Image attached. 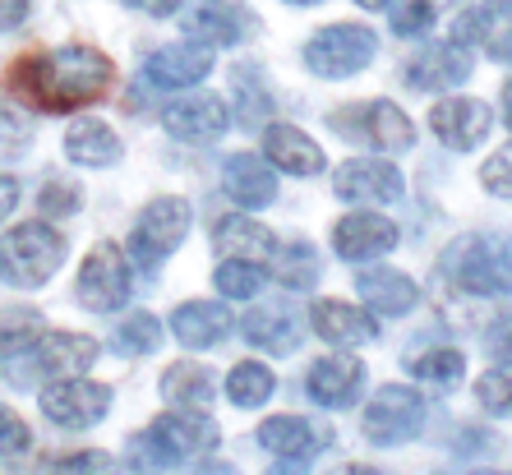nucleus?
Returning <instances> with one entry per match:
<instances>
[{
	"label": "nucleus",
	"instance_id": "nucleus-1",
	"mask_svg": "<svg viewBox=\"0 0 512 475\" xmlns=\"http://www.w3.org/2000/svg\"><path fill=\"white\" fill-rule=\"evenodd\" d=\"M116 84V65L93 47H60L51 56H24L10 70V88L28 97L37 111H74L107 97Z\"/></svg>",
	"mask_w": 512,
	"mask_h": 475
},
{
	"label": "nucleus",
	"instance_id": "nucleus-2",
	"mask_svg": "<svg viewBox=\"0 0 512 475\" xmlns=\"http://www.w3.org/2000/svg\"><path fill=\"white\" fill-rule=\"evenodd\" d=\"M217 448V425L203 411H167L153 425L134 434L125 448V462L139 475H167L171 466H180L185 457Z\"/></svg>",
	"mask_w": 512,
	"mask_h": 475
},
{
	"label": "nucleus",
	"instance_id": "nucleus-3",
	"mask_svg": "<svg viewBox=\"0 0 512 475\" xmlns=\"http://www.w3.org/2000/svg\"><path fill=\"white\" fill-rule=\"evenodd\" d=\"M466 296H512V240L462 236L439 263Z\"/></svg>",
	"mask_w": 512,
	"mask_h": 475
},
{
	"label": "nucleus",
	"instance_id": "nucleus-4",
	"mask_svg": "<svg viewBox=\"0 0 512 475\" xmlns=\"http://www.w3.org/2000/svg\"><path fill=\"white\" fill-rule=\"evenodd\" d=\"M65 263V236L47 222H19L0 236V277L10 286H42Z\"/></svg>",
	"mask_w": 512,
	"mask_h": 475
},
{
	"label": "nucleus",
	"instance_id": "nucleus-5",
	"mask_svg": "<svg viewBox=\"0 0 512 475\" xmlns=\"http://www.w3.org/2000/svg\"><path fill=\"white\" fill-rule=\"evenodd\" d=\"M97 360V342L84 333H37L33 346H24L19 356H10V383L33 388L42 379H74Z\"/></svg>",
	"mask_w": 512,
	"mask_h": 475
},
{
	"label": "nucleus",
	"instance_id": "nucleus-6",
	"mask_svg": "<svg viewBox=\"0 0 512 475\" xmlns=\"http://www.w3.org/2000/svg\"><path fill=\"white\" fill-rule=\"evenodd\" d=\"M328 125H333V134H342V139L365 143V148H379V153H402V148L416 143V125H411V116H406L397 102H383V97L328 111Z\"/></svg>",
	"mask_w": 512,
	"mask_h": 475
},
{
	"label": "nucleus",
	"instance_id": "nucleus-7",
	"mask_svg": "<svg viewBox=\"0 0 512 475\" xmlns=\"http://www.w3.org/2000/svg\"><path fill=\"white\" fill-rule=\"evenodd\" d=\"M374 51H379V42H374V33L365 24H333L319 28L305 42V65L319 79H351V74L370 65Z\"/></svg>",
	"mask_w": 512,
	"mask_h": 475
},
{
	"label": "nucleus",
	"instance_id": "nucleus-8",
	"mask_svg": "<svg viewBox=\"0 0 512 475\" xmlns=\"http://www.w3.org/2000/svg\"><path fill=\"white\" fill-rule=\"evenodd\" d=\"M365 439L379 443V448H397V443H411L425 429V397L416 388H402V383H388L370 397L365 406Z\"/></svg>",
	"mask_w": 512,
	"mask_h": 475
},
{
	"label": "nucleus",
	"instance_id": "nucleus-9",
	"mask_svg": "<svg viewBox=\"0 0 512 475\" xmlns=\"http://www.w3.org/2000/svg\"><path fill=\"white\" fill-rule=\"evenodd\" d=\"M185 231H190V203L176 199V194L153 199L148 208H143L139 226H134V236H130L134 263H139V268H157L167 254H176V245L185 240Z\"/></svg>",
	"mask_w": 512,
	"mask_h": 475
},
{
	"label": "nucleus",
	"instance_id": "nucleus-10",
	"mask_svg": "<svg viewBox=\"0 0 512 475\" xmlns=\"http://www.w3.org/2000/svg\"><path fill=\"white\" fill-rule=\"evenodd\" d=\"M134 282H130V259L120 245H93L79 268V300L93 314H116L130 300Z\"/></svg>",
	"mask_w": 512,
	"mask_h": 475
},
{
	"label": "nucleus",
	"instance_id": "nucleus-11",
	"mask_svg": "<svg viewBox=\"0 0 512 475\" xmlns=\"http://www.w3.org/2000/svg\"><path fill=\"white\" fill-rule=\"evenodd\" d=\"M333 194L342 203H356V208H388L406 194V180L383 157H351L333 171Z\"/></svg>",
	"mask_w": 512,
	"mask_h": 475
},
{
	"label": "nucleus",
	"instance_id": "nucleus-12",
	"mask_svg": "<svg viewBox=\"0 0 512 475\" xmlns=\"http://www.w3.org/2000/svg\"><path fill=\"white\" fill-rule=\"evenodd\" d=\"M111 411V388L107 383H88L84 374L74 379H51L42 392V416L60 429H88Z\"/></svg>",
	"mask_w": 512,
	"mask_h": 475
},
{
	"label": "nucleus",
	"instance_id": "nucleus-13",
	"mask_svg": "<svg viewBox=\"0 0 512 475\" xmlns=\"http://www.w3.org/2000/svg\"><path fill=\"white\" fill-rule=\"evenodd\" d=\"M453 42L480 47L489 60H512V0H480L457 14Z\"/></svg>",
	"mask_w": 512,
	"mask_h": 475
},
{
	"label": "nucleus",
	"instance_id": "nucleus-14",
	"mask_svg": "<svg viewBox=\"0 0 512 475\" xmlns=\"http://www.w3.org/2000/svg\"><path fill=\"white\" fill-rule=\"evenodd\" d=\"M471 70H476V60H471V47H462V42H434V47H425L420 56L406 60V88H416V93H443V88H457L471 79Z\"/></svg>",
	"mask_w": 512,
	"mask_h": 475
},
{
	"label": "nucleus",
	"instance_id": "nucleus-15",
	"mask_svg": "<svg viewBox=\"0 0 512 475\" xmlns=\"http://www.w3.org/2000/svg\"><path fill=\"white\" fill-rule=\"evenodd\" d=\"M180 28L199 47H236L240 37L254 28V19L236 0H194L185 19H180Z\"/></svg>",
	"mask_w": 512,
	"mask_h": 475
},
{
	"label": "nucleus",
	"instance_id": "nucleus-16",
	"mask_svg": "<svg viewBox=\"0 0 512 475\" xmlns=\"http://www.w3.org/2000/svg\"><path fill=\"white\" fill-rule=\"evenodd\" d=\"M489 125H494V111H489L485 102H476V97H443L439 107L429 111V130L439 134V143L453 148V153L480 148Z\"/></svg>",
	"mask_w": 512,
	"mask_h": 475
},
{
	"label": "nucleus",
	"instance_id": "nucleus-17",
	"mask_svg": "<svg viewBox=\"0 0 512 475\" xmlns=\"http://www.w3.org/2000/svg\"><path fill=\"white\" fill-rule=\"evenodd\" d=\"M397 250V226L379 213H346L333 226V254L346 263H370Z\"/></svg>",
	"mask_w": 512,
	"mask_h": 475
},
{
	"label": "nucleus",
	"instance_id": "nucleus-18",
	"mask_svg": "<svg viewBox=\"0 0 512 475\" xmlns=\"http://www.w3.org/2000/svg\"><path fill=\"white\" fill-rule=\"evenodd\" d=\"M162 125H167V134L180 143H208L231 125V111L217 93H194V97L171 102V107L162 111Z\"/></svg>",
	"mask_w": 512,
	"mask_h": 475
},
{
	"label": "nucleus",
	"instance_id": "nucleus-19",
	"mask_svg": "<svg viewBox=\"0 0 512 475\" xmlns=\"http://www.w3.org/2000/svg\"><path fill=\"white\" fill-rule=\"evenodd\" d=\"M305 388L323 411H346V406H356L360 388H365V365L356 356H323L314 360Z\"/></svg>",
	"mask_w": 512,
	"mask_h": 475
},
{
	"label": "nucleus",
	"instance_id": "nucleus-20",
	"mask_svg": "<svg viewBox=\"0 0 512 475\" xmlns=\"http://www.w3.org/2000/svg\"><path fill=\"white\" fill-rule=\"evenodd\" d=\"M208 70H213V56L199 42H176L143 60V79L157 88H194L199 79H208Z\"/></svg>",
	"mask_w": 512,
	"mask_h": 475
},
{
	"label": "nucleus",
	"instance_id": "nucleus-21",
	"mask_svg": "<svg viewBox=\"0 0 512 475\" xmlns=\"http://www.w3.org/2000/svg\"><path fill=\"white\" fill-rule=\"evenodd\" d=\"M259 448L273 457H291V462H310L328 448V429L305 416H273L259 425Z\"/></svg>",
	"mask_w": 512,
	"mask_h": 475
},
{
	"label": "nucleus",
	"instance_id": "nucleus-22",
	"mask_svg": "<svg viewBox=\"0 0 512 475\" xmlns=\"http://www.w3.org/2000/svg\"><path fill=\"white\" fill-rule=\"evenodd\" d=\"M310 328L328 346H365L379 337V323L370 319V309H356L346 300H314Z\"/></svg>",
	"mask_w": 512,
	"mask_h": 475
},
{
	"label": "nucleus",
	"instance_id": "nucleus-23",
	"mask_svg": "<svg viewBox=\"0 0 512 475\" xmlns=\"http://www.w3.org/2000/svg\"><path fill=\"white\" fill-rule=\"evenodd\" d=\"M263 153H268V162H273L277 171H286V176H319L323 171V148L305 130H296V125H268Z\"/></svg>",
	"mask_w": 512,
	"mask_h": 475
},
{
	"label": "nucleus",
	"instance_id": "nucleus-24",
	"mask_svg": "<svg viewBox=\"0 0 512 475\" xmlns=\"http://www.w3.org/2000/svg\"><path fill=\"white\" fill-rule=\"evenodd\" d=\"M227 328H231V314L217 300H185L171 314V333H176V342L185 351H208V346H217L227 337Z\"/></svg>",
	"mask_w": 512,
	"mask_h": 475
},
{
	"label": "nucleus",
	"instance_id": "nucleus-25",
	"mask_svg": "<svg viewBox=\"0 0 512 475\" xmlns=\"http://www.w3.org/2000/svg\"><path fill=\"white\" fill-rule=\"evenodd\" d=\"M222 185H227V194L240 208H263V203L277 199V171L259 153H231L227 171H222Z\"/></svg>",
	"mask_w": 512,
	"mask_h": 475
},
{
	"label": "nucleus",
	"instance_id": "nucleus-26",
	"mask_svg": "<svg viewBox=\"0 0 512 475\" xmlns=\"http://www.w3.org/2000/svg\"><path fill=\"white\" fill-rule=\"evenodd\" d=\"M356 291L370 305V314H383V319H397V314H406L420 300L416 282L406 273H393V268H365L356 277Z\"/></svg>",
	"mask_w": 512,
	"mask_h": 475
},
{
	"label": "nucleus",
	"instance_id": "nucleus-27",
	"mask_svg": "<svg viewBox=\"0 0 512 475\" xmlns=\"http://www.w3.org/2000/svg\"><path fill=\"white\" fill-rule=\"evenodd\" d=\"M213 245H217V254H222V259H254V263H263V259H273V254H277V236L259 222V217H245V213L227 217V222H217Z\"/></svg>",
	"mask_w": 512,
	"mask_h": 475
},
{
	"label": "nucleus",
	"instance_id": "nucleus-28",
	"mask_svg": "<svg viewBox=\"0 0 512 475\" xmlns=\"http://www.w3.org/2000/svg\"><path fill=\"white\" fill-rule=\"evenodd\" d=\"M240 333H245V342L259 346V351H268V356H291L300 346V323L286 314V309L277 305H259L250 309L245 319H240Z\"/></svg>",
	"mask_w": 512,
	"mask_h": 475
},
{
	"label": "nucleus",
	"instance_id": "nucleus-29",
	"mask_svg": "<svg viewBox=\"0 0 512 475\" xmlns=\"http://www.w3.org/2000/svg\"><path fill=\"white\" fill-rule=\"evenodd\" d=\"M162 397L171 402V411H208L217 397V379L194 360H180L162 374Z\"/></svg>",
	"mask_w": 512,
	"mask_h": 475
},
{
	"label": "nucleus",
	"instance_id": "nucleus-30",
	"mask_svg": "<svg viewBox=\"0 0 512 475\" xmlns=\"http://www.w3.org/2000/svg\"><path fill=\"white\" fill-rule=\"evenodd\" d=\"M120 153L125 148L102 120H74L70 134H65V157L79 162V167H116Z\"/></svg>",
	"mask_w": 512,
	"mask_h": 475
},
{
	"label": "nucleus",
	"instance_id": "nucleus-31",
	"mask_svg": "<svg viewBox=\"0 0 512 475\" xmlns=\"http://www.w3.org/2000/svg\"><path fill=\"white\" fill-rule=\"evenodd\" d=\"M273 388H277L273 369L259 365V360H245V365H236L227 374V397H231V406H240V411L263 406L268 397H273Z\"/></svg>",
	"mask_w": 512,
	"mask_h": 475
},
{
	"label": "nucleus",
	"instance_id": "nucleus-32",
	"mask_svg": "<svg viewBox=\"0 0 512 475\" xmlns=\"http://www.w3.org/2000/svg\"><path fill=\"white\" fill-rule=\"evenodd\" d=\"M263 282H268V273H263V263H254V259H222V263H217V273H213V286L227 300L259 296Z\"/></svg>",
	"mask_w": 512,
	"mask_h": 475
},
{
	"label": "nucleus",
	"instance_id": "nucleus-33",
	"mask_svg": "<svg viewBox=\"0 0 512 475\" xmlns=\"http://www.w3.org/2000/svg\"><path fill=\"white\" fill-rule=\"evenodd\" d=\"M37 333H42V314L28 305L19 309H0V360L19 356L24 346L37 342Z\"/></svg>",
	"mask_w": 512,
	"mask_h": 475
},
{
	"label": "nucleus",
	"instance_id": "nucleus-34",
	"mask_svg": "<svg viewBox=\"0 0 512 475\" xmlns=\"http://www.w3.org/2000/svg\"><path fill=\"white\" fill-rule=\"evenodd\" d=\"M406 369H411L420 383H439V388H453V383L466 374V356H462V351H453V346H439V351H425V356H416Z\"/></svg>",
	"mask_w": 512,
	"mask_h": 475
},
{
	"label": "nucleus",
	"instance_id": "nucleus-35",
	"mask_svg": "<svg viewBox=\"0 0 512 475\" xmlns=\"http://www.w3.org/2000/svg\"><path fill=\"white\" fill-rule=\"evenodd\" d=\"M157 342H162V323L153 314H130L111 333V346H116L120 356H148V351H157Z\"/></svg>",
	"mask_w": 512,
	"mask_h": 475
},
{
	"label": "nucleus",
	"instance_id": "nucleus-36",
	"mask_svg": "<svg viewBox=\"0 0 512 475\" xmlns=\"http://www.w3.org/2000/svg\"><path fill=\"white\" fill-rule=\"evenodd\" d=\"M231 84H236L240 93V125H259V120L273 116V97H268V88H263V79L250 70V65H240L236 74H231Z\"/></svg>",
	"mask_w": 512,
	"mask_h": 475
},
{
	"label": "nucleus",
	"instance_id": "nucleus-37",
	"mask_svg": "<svg viewBox=\"0 0 512 475\" xmlns=\"http://www.w3.org/2000/svg\"><path fill=\"white\" fill-rule=\"evenodd\" d=\"M453 0H402L393 10V33L397 37H425L429 28L439 24V14L448 10Z\"/></svg>",
	"mask_w": 512,
	"mask_h": 475
},
{
	"label": "nucleus",
	"instance_id": "nucleus-38",
	"mask_svg": "<svg viewBox=\"0 0 512 475\" xmlns=\"http://www.w3.org/2000/svg\"><path fill=\"white\" fill-rule=\"evenodd\" d=\"M314 277H319V263H314V250L305 245V240H296L291 250L277 259V282L286 286V291H310Z\"/></svg>",
	"mask_w": 512,
	"mask_h": 475
},
{
	"label": "nucleus",
	"instance_id": "nucleus-39",
	"mask_svg": "<svg viewBox=\"0 0 512 475\" xmlns=\"http://www.w3.org/2000/svg\"><path fill=\"white\" fill-rule=\"evenodd\" d=\"M476 402L485 406L489 416H508L512 420V365L489 369L485 379L476 383Z\"/></svg>",
	"mask_w": 512,
	"mask_h": 475
},
{
	"label": "nucleus",
	"instance_id": "nucleus-40",
	"mask_svg": "<svg viewBox=\"0 0 512 475\" xmlns=\"http://www.w3.org/2000/svg\"><path fill=\"white\" fill-rule=\"evenodd\" d=\"M47 475H116L111 452H70V457H56Z\"/></svg>",
	"mask_w": 512,
	"mask_h": 475
},
{
	"label": "nucleus",
	"instance_id": "nucleus-41",
	"mask_svg": "<svg viewBox=\"0 0 512 475\" xmlns=\"http://www.w3.org/2000/svg\"><path fill=\"white\" fill-rule=\"evenodd\" d=\"M480 180H485L489 194H499V199H512V148H503V153H494L480 167Z\"/></svg>",
	"mask_w": 512,
	"mask_h": 475
},
{
	"label": "nucleus",
	"instance_id": "nucleus-42",
	"mask_svg": "<svg viewBox=\"0 0 512 475\" xmlns=\"http://www.w3.org/2000/svg\"><path fill=\"white\" fill-rule=\"evenodd\" d=\"M33 443V434H28V425L19 416H14L10 406H0V457H19V452Z\"/></svg>",
	"mask_w": 512,
	"mask_h": 475
},
{
	"label": "nucleus",
	"instance_id": "nucleus-43",
	"mask_svg": "<svg viewBox=\"0 0 512 475\" xmlns=\"http://www.w3.org/2000/svg\"><path fill=\"white\" fill-rule=\"evenodd\" d=\"M37 203H42V213H51V217H70L74 208H79V190H74V185H60V180H51V185H42Z\"/></svg>",
	"mask_w": 512,
	"mask_h": 475
},
{
	"label": "nucleus",
	"instance_id": "nucleus-44",
	"mask_svg": "<svg viewBox=\"0 0 512 475\" xmlns=\"http://www.w3.org/2000/svg\"><path fill=\"white\" fill-rule=\"evenodd\" d=\"M485 351L489 356H499L512 365V314H499V319L489 323V333H485Z\"/></svg>",
	"mask_w": 512,
	"mask_h": 475
},
{
	"label": "nucleus",
	"instance_id": "nucleus-45",
	"mask_svg": "<svg viewBox=\"0 0 512 475\" xmlns=\"http://www.w3.org/2000/svg\"><path fill=\"white\" fill-rule=\"evenodd\" d=\"M24 143H28V130L10 116V111H0V153H19Z\"/></svg>",
	"mask_w": 512,
	"mask_h": 475
},
{
	"label": "nucleus",
	"instance_id": "nucleus-46",
	"mask_svg": "<svg viewBox=\"0 0 512 475\" xmlns=\"http://www.w3.org/2000/svg\"><path fill=\"white\" fill-rule=\"evenodd\" d=\"M28 10H33V0H0V33H14V28H24Z\"/></svg>",
	"mask_w": 512,
	"mask_h": 475
},
{
	"label": "nucleus",
	"instance_id": "nucleus-47",
	"mask_svg": "<svg viewBox=\"0 0 512 475\" xmlns=\"http://www.w3.org/2000/svg\"><path fill=\"white\" fill-rule=\"evenodd\" d=\"M125 5L139 14H153V19H167V14L180 10V0H125Z\"/></svg>",
	"mask_w": 512,
	"mask_h": 475
},
{
	"label": "nucleus",
	"instance_id": "nucleus-48",
	"mask_svg": "<svg viewBox=\"0 0 512 475\" xmlns=\"http://www.w3.org/2000/svg\"><path fill=\"white\" fill-rule=\"evenodd\" d=\"M14 203H19V180H14V176H0V222L14 213Z\"/></svg>",
	"mask_w": 512,
	"mask_h": 475
},
{
	"label": "nucleus",
	"instance_id": "nucleus-49",
	"mask_svg": "<svg viewBox=\"0 0 512 475\" xmlns=\"http://www.w3.org/2000/svg\"><path fill=\"white\" fill-rule=\"evenodd\" d=\"M268 475H305V466L300 462H291V457H282V466H273Z\"/></svg>",
	"mask_w": 512,
	"mask_h": 475
},
{
	"label": "nucleus",
	"instance_id": "nucleus-50",
	"mask_svg": "<svg viewBox=\"0 0 512 475\" xmlns=\"http://www.w3.org/2000/svg\"><path fill=\"white\" fill-rule=\"evenodd\" d=\"M503 120H508V130H512V79L503 84Z\"/></svg>",
	"mask_w": 512,
	"mask_h": 475
},
{
	"label": "nucleus",
	"instance_id": "nucleus-51",
	"mask_svg": "<svg viewBox=\"0 0 512 475\" xmlns=\"http://www.w3.org/2000/svg\"><path fill=\"white\" fill-rule=\"evenodd\" d=\"M333 475H383V471H374V466H342V471H333Z\"/></svg>",
	"mask_w": 512,
	"mask_h": 475
},
{
	"label": "nucleus",
	"instance_id": "nucleus-52",
	"mask_svg": "<svg viewBox=\"0 0 512 475\" xmlns=\"http://www.w3.org/2000/svg\"><path fill=\"white\" fill-rule=\"evenodd\" d=\"M360 10H388V5H393V0H356Z\"/></svg>",
	"mask_w": 512,
	"mask_h": 475
},
{
	"label": "nucleus",
	"instance_id": "nucleus-53",
	"mask_svg": "<svg viewBox=\"0 0 512 475\" xmlns=\"http://www.w3.org/2000/svg\"><path fill=\"white\" fill-rule=\"evenodd\" d=\"M286 5H319V0H286Z\"/></svg>",
	"mask_w": 512,
	"mask_h": 475
}]
</instances>
